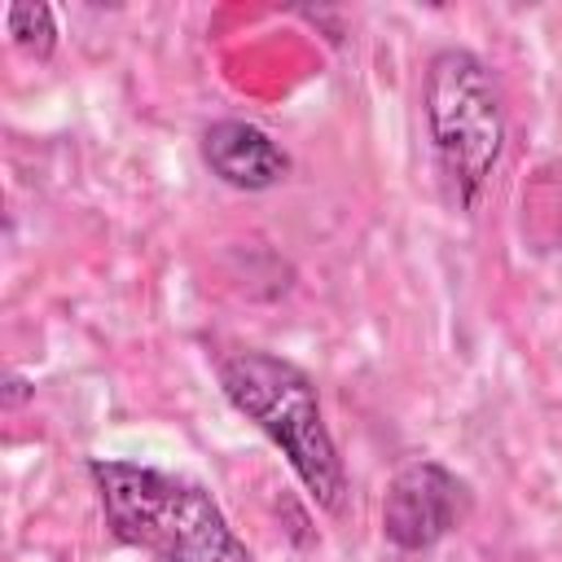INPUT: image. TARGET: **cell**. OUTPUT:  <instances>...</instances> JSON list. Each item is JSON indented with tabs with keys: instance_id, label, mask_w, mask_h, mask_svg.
I'll return each mask as SVG.
<instances>
[{
	"instance_id": "obj_1",
	"label": "cell",
	"mask_w": 562,
	"mask_h": 562,
	"mask_svg": "<svg viewBox=\"0 0 562 562\" xmlns=\"http://www.w3.org/2000/svg\"><path fill=\"white\" fill-rule=\"evenodd\" d=\"M88 479L114 540L158 562H250V549L206 487L114 457H92Z\"/></svg>"
},
{
	"instance_id": "obj_2",
	"label": "cell",
	"mask_w": 562,
	"mask_h": 562,
	"mask_svg": "<svg viewBox=\"0 0 562 562\" xmlns=\"http://www.w3.org/2000/svg\"><path fill=\"white\" fill-rule=\"evenodd\" d=\"M422 119L439 184L457 211H474L505 154V97L492 66L461 48H435L422 70Z\"/></svg>"
},
{
	"instance_id": "obj_3",
	"label": "cell",
	"mask_w": 562,
	"mask_h": 562,
	"mask_svg": "<svg viewBox=\"0 0 562 562\" xmlns=\"http://www.w3.org/2000/svg\"><path fill=\"white\" fill-rule=\"evenodd\" d=\"M220 391L259 435L281 448L307 496L325 514H338L347 496V470L325 426L316 382L294 360L263 347H246L220 360Z\"/></svg>"
},
{
	"instance_id": "obj_4",
	"label": "cell",
	"mask_w": 562,
	"mask_h": 562,
	"mask_svg": "<svg viewBox=\"0 0 562 562\" xmlns=\"http://www.w3.org/2000/svg\"><path fill=\"white\" fill-rule=\"evenodd\" d=\"M470 514V483L435 457L404 461L382 492V540L400 553H426Z\"/></svg>"
},
{
	"instance_id": "obj_5",
	"label": "cell",
	"mask_w": 562,
	"mask_h": 562,
	"mask_svg": "<svg viewBox=\"0 0 562 562\" xmlns=\"http://www.w3.org/2000/svg\"><path fill=\"white\" fill-rule=\"evenodd\" d=\"M202 162L215 180L241 193H263L290 176V154L246 119H215L202 132Z\"/></svg>"
},
{
	"instance_id": "obj_6",
	"label": "cell",
	"mask_w": 562,
	"mask_h": 562,
	"mask_svg": "<svg viewBox=\"0 0 562 562\" xmlns=\"http://www.w3.org/2000/svg\"><path fill=\"white\" fill-rule=\"evenodd\" d=\"M4 31H9V40H13L26 57H35V61H48L53 48H57V18H53V9L40 4V0L9 4V9H4Z\"/></svg>"
},
{
	"instance_id": "obj_7",
	"label": "cell",
	"mask_w": 562,
	"mask_h": 562,
	"mask_svg": "<svg viewBox=\"0 0 562 562\" xmlns=\"http://www.w3.org/2000/svg\"><path fill=\"white\" fill-rule=\"evenodd\" d=\"M35 386L26 382V378H18V373H9V382H4V408H13V404H22L26 395H31Z\"/></svg>"
}]
</instances>
